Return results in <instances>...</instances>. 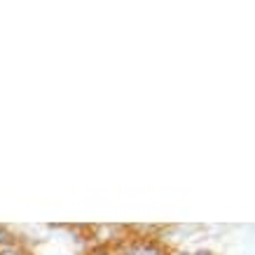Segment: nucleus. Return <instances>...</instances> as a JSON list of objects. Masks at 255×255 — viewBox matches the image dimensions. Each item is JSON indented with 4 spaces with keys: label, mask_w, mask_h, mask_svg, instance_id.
Here are the masks:
<instances>
[{
    "label": "nucleus",
    "mask_w": 255,
    "mask_h": 255,
    "mask_svg": "<svg viewBox=\"0 0 255 255\" xmlns=\"http://www.w3.org/2000/svg\"><path fill=\"white\" fill-rule=\"evenodd\" d=\"M0 255H19V253H14V251H2Z\"/></svg>",
    "instance_id": "obj_3"
},
{
    "label": "nucleus",
    "mask_w": 255,
    "mask_h": 255,
    "mask_svg": "<svg viewBox=\"0 0 255 255\" xmlns=\"http://www.w3.org/2000/svg\"><path fill=\"white\" fill-rule=\"evenodd\" d=\"M197 255H213V253H209V251H199Z\"/></svg>",
    "instance_id": "obj_4"
},
{
    "label": "nucleus",
    "mask_w": 255,
    "mask_h": 255,
    "mask_svg": "<svg viewBox=\"0 0 255 255\" xmlns=\"http://www.w3.org/2000/svg\"><path fill=\"white\" fill-rule=\"evenodd\" d=\"M120 255H164L155 244H133V246H127Z\"/></svg>",
    "instance_id": "obj_1"
},
{
    "label": "nucleus",
    "mask_w": 255,
    "mask_h": 255,
    "mask_svg": "<svg viewBox=\"0 0 255 255\" xmlns=\"http://www.w3.org/2000/svg\"><path fill=\"white\" fill-rule=\"evenodd\" d=\"M0 241H2V244H7V241H12V237H9V234L5 232V230H2V227H0Z\"/></svg>",
    "instance_id": "obj_2"
}]
</instances>
